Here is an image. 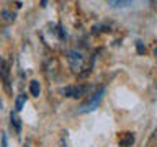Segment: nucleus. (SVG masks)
Segmentation results:
<instances>
[{
	"label": "nucleus",
	"instance_id": "nucleus-11",
	"mask_svg": "<svg viewBox=\"0 0 157 147\" xmlns=\"http://www.w3.org/2000/svg\"><path fill=\"white\" fill-rule=\"evenodd\" d=\"M3 17H5V20H8V21H10V20H15V17H12L8 12H3Z\"/></svg>",
	"mask_w": 157,
	"mask_h": 147
},
{
	"label": "nucleus",
	"instance_id": "nucleus-9",
	"mask_svg": "<svg viewBox=\"0 0 157 147\" xmlns=\"http://www.w3.org/2000/svg\"><path fill=\"white\" fill-rule=\"evenodd\" d=\"M111 7H118V8H124L131 3V0H110Z\"/></svg>",
	"mask_w": 157,
	"mask_h": 147
},
{
	"label": "nucleus",
	"instance_id": "nucleus-10",
	"mask_svg": "<svg viewBox=\"0 0 157 147\" xmlns=\"http://www.w3.org/2000/svg\"><path fill=\"white\" fill-rule=\"evenodd\" d=\"M137 52H139V54H144V52H146V47L142 46L141 41H137Z\"/></svg>",
	"mask_w": 157,
	"mask_h": 147
},
{
	"label": "nucleus",
	"instance_id": "nucleus-8",
	"mask_svg": "<svg viewBox=\"0 0 157 147\" xmlns=\"http://www.w3.org/2000/svg\"><path fill=\"white\" fill-rule=\"evenodd\" d=\"M10 119H12V126H15V131L18 132H21V123H20V119H18V116L15 115V113L12 111V115H10Z\"/></svg>",
	"mask_w": 157,
	"mask_h": 147
},
{
	"label": "nucleus",
	"instance_id": "nucleus-7",
	"mask_svg": "<svg viewBox=\"0 0 157 147\" xmlns=\"http://www.w3.org/2000/svg\"><path fill=\"white\" fill-rule=\"evenodd\" d=\"M25 103H26V95H25V93H20L18 98H17V101H15V110H17V111H21Z\"/></svg>",
	"mask_w": 157,
	"mask_h": 147
},
{
	"label": "nucleus",
	"instance_id": "nucleus-5",
	"mask_svg": "<svg viewBox=\"0 0 157 147\" xmlns=\"http://www.w3.org/2000/svg\"><path fill=\"white\" fill-rule=\"evenodd\" d=\"M67 61H69V64H71V67L77 69V67H80V64L83 62V57H82V54H80V52L71 51V52L67 54Z\"/></svg>",
	"mask_w": 157,
	"mask_h": 147
},
{
	"label": "nucleus",
	"instance_id": "nucleus-1",
	"mask_svg": "<svg viewBox=\"0 0 157 147\" xmlns=\"http://www.w3.org/2000/svg\"><path fill=\"white\" fill-rule=\"evenodd\" d=\"M103 93H105V88H100L95 95H92V98L88 100L87 103H83L82 108H80V113H88V111H92V110H95V108L100 105V101H101V96H103Z\"/></svg>",
	"mask_w": 157,
	"mask_h": 147
},
{
	"label": "nucleus",
	"instance_id": "nucleus-4",
	"mask_svg": "<svg viewBox=\"0 0 157 147\" xmlns=\"http://www.w3.org/2000/svg\"><path fill=\"white\" fill-rule=\"evenodd\" d=\"M118 144H120V147H131L134 144V134L132 132H121L118 137Z\"/></svg>",
	"mask_w": 157,
	"mask_h": 147
},
{
	"label": "nucleus",
	"instance_id": "nucleus-2",
	"mask_svg": "<svg viewBox=\"0 0 157 147\" xmlns=\"http://www.w3.org/2000/svg\"><path fill=\"white\" fill-rule=\"evenodd\" d=\"M88 90L87 85H78V87H66L64 88V95L66 96H72V98H78L83 96V93Z\"/></svg>",
	"mask_w": 157,
	"mask_h": 147
},
{
	"label": "nucleus",
	"instance_id": "nucleus-3",
	"mask_svg": "<svg viewBox=\"0 0 157 147\" xmlns=\"http://www.w3.org/2000/svg\"><path fill=\"white\" fill-rule=\"evenodd\" d=\"M0 80L8 88V85H10V66L5 59H0Z\"/></svg>",
	"mask_w": 157,
	"mask_h": 147
},
{
	"label": "nucleus",
	"instance_id": "nucleus-12",
	"mask_svg": "<svg viewBox=\"0 0 157 147\" xmlns=\"http://www.w3.org/2000/svg\"><path fill=\"white\" fill-rule=\"evenodd\" d=\"M46 2H48V0H43V3H41V7H46Z\"/></svg>",
	"mask_w": 157,
	"mask_h": 147
},
{
	"label": "nucleus",
	"instance_id": "nucleus-13",
	"mask_svg": "<svg viewBox=\"0 0 157 147\" xmlns=\"http://www.w3.org/2000/svg\"><path fill=\"white\" fill-rule=\"evenodd\" d=\"M154 54H155V57H157V47L154 49Z\"/></svg>",
	"mask_w": 157,
	"mask_h": 147
},
{
	"label": "nucleus",
	"instance_id": "nucleus-6",
	"mask_svg": "<svg viewBox=\"0 0 157 147\" xmlns=\"http://www.w3.org/2000/svg\"><path fill=\"white\" fill-rule=\"evenodd\" d=\"M29 93H31L33 96H39V93H41V87H39L38 80H31V83H29Z\"/></svg>",
	"mask_w": 157,
	"mask_h": 147
}]
</instances>
